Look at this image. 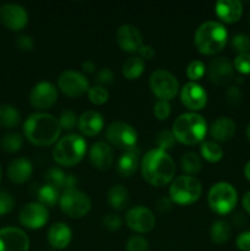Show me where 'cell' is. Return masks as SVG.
Wrapping results in <instances>:
<instances>
[{
  "instance_id": "83f0119b",
  "label": "cell",
  "mask_w": 250,
  "mask_h": 251,
  "mask_svg": "<svg viewBox=\"0 0 250 251\" xmlns=\"http://www.w3.org/2000/svg\"><path fill=\"white\" fill-rule=\"evenodd\" d=\"M108 202L114 210H124L129 203V191L122 184H115L108 191Z\"/></svg>"
},
{
  "instance_id": "f907efd6",
  "label": "cell",
  "mask_w": 250,
  "mask_h": 251,
  "mask_svg": "<svg viewBox=\"0 0 250 251\" xmlns=\"http://www.w3.org/2000/svg\"><path fill=\"white\" fill-rule=\"evenodd\" d=\"M139 53V56L142 59V60H150V59H152L154 56V49L152 48L151 46H149V44H146V46H144L142 44V47L140 48V50L137 51Z\"/></svg>"
},
{
  "instance_id": "3957f363",
  "label": "cell",
  "mask_w": 250,
  "mask_h": 251,
  "mask_svg": "<svg viewBox=\"0 0 250 251\" xmlns=\"http://www.w3.org/2000/svg\"><path fill=\"white\" fill-rule=\"evenodd\" d=\"M228 41L227 28L221 22L206 21L201 24L194 34V44L199 53L213 55L222 50Z\"/></svg>"
},
{
  "instance_id": "e575fe53",
  "label": "cell",
  "mask_w": 250,
  "mask_h": 251,
  "mask_svg": "<svg viewBox=\"0 0 250 251\" xmlns=\"http://www.w3.org/2000/svg\"><path fill=\"white\" fill-rule=\"evenodd\" d=\"M0 146L6 152H17L22 147V137L16 132H9L4 135L0 141Z\"/></svg>"
},
{
  "instance_id": "44dd1931",
  "label": "cell",
  "mask_w": 250,
  "mask_h": 251,
  "mask_svg": "<svg viewBox=\"0 0 250 251\" xmlns=\"http://www.w3.org/2000/svg\"><path fill=\"white\" fill-rule=\"evenodd\" d=\"M103 126H104L103 117L96 110H87L78 118L77 127L81 134L85 136H96L102 131Z\"/></svg>"
},
{
  "instance_id": "681fc988",
  "label": "cell",
  "mask_w": 250,
  "mask_h": 251,
  "mask_svg": "<svg viewBox=\"0 0 250 251\" xmlns=\"http://www.w3.org/2000/svg\"><path fill=\"white\" fill-rule=\"evenodd\" d=\"M237 248L242 251H250V230L240 233L235 240Z\"/></svg>"
},
{
  "instance_id": "4316f807",
  "label": "cell",
  "mask_w": 250,
  "mask_h": 251,
  "mask_svg": "<svg viewBox=\"0 0 250 251\" xmlns=\"http://www.w3.org/2000/svg\"><path fill=\"white\" fill-rule=\"evenodd\" d=\"M46 180L49 185H53L58 190L64 191L75 189L76 184H77L75 176L71 174H66L65 172L56 167H51L46 172Z\"/></svg>"
},
{
  "instance_id": "d6986e66",
  "label": "cell",
  "mask_w": 250,
  "mask_h": 251,
  "mask_svg": "<svg viewBox=\"0 0 250 251\" xmlns=\"http://www.w3.org/2000/svg\"><path fill=\"white\" fill-rule=\"evenodd\" d=\"M115 39L120 48L127 53H137L142 47V36L132 25H123L115 33Z\"/></svg>"
},
{
  "instance_id": "9f6ffc18",
  "label": "cell",
  "mask_w": 250,
  "mask_h": 251,
  "mask_svg": "<svg viewBox=\"0 0 250 251\" xmlns=\"http://www.w3.org/2000/svg\"><path fill=\"white\" fill-rule=\"evenodd\" d=\"M245 135H247V139L250 141V124L247 126V130H245Z\"/></svg>"
},
{
  "instance_id": "bcb514c9",
  "label": "cell",
  "mask_w": 250,
  "mask_h": 251,
  "mask_svg": "<svg viewBox=\"0 0 250 251\" xmlns=\"http://www.w3.org/2000/svg\"><path fill=\"white\" fill-rule=\"evenodd\" d=\"M103 226L109 230H118L122 227V218L114 213H109L103 218Z\"/></svg>"
},
{
  "instance_id": "7bdbcfd3",
  "label": "cell",
  "mask_w": 250,
  "mask_h": 251,
  "mask_svg": "<svg viewBox=\"0 0 250 251\" xmlns=\"http://www.w3.org/2000/svg\"><path fill=\"white\" fill-rule=\"evenodd\" d=\"M225 100L230 107L235 108L240 105L243 100V92L239 88V86H230L227 91H225Z\"/></svg>"
},
{
  "instance_id": "4fadbf2b",
  "label": "cell",
  "mask_w": 250,
  "mask_h": 251,
  "mask_svg": "<svg viewBox=\"0 0 250 251\" xmlns=\"http://www.w3.org/2000/svg\"><path fill=\"white\" fill-rule=\"evenodd\" d=\"M58 100V90L48 81L38 82L29 93V103L38 110H47L53 107Z\"/></svg>"
},
{
  "instance_id": "277c9868",
  "label": "cell",
  "mask_w": 250,
  "mask_h": 251,
  "mask_svg": "<svg viewBox=\"0 0 250 251\" xmlns=\"http://www.w3.org/2000/svg\"><path fill=\"white\" fill-rule=\"evenodd\" d=\"M172 132L176 141L186 146H191L205 139L207 134V123L202 115L198 113H184L173 123Z\"/></svg>"
},
{
  "instance_id": "8992f818",
  "label": "cell",
  "mask_w": 250,
  "mask_h": 251,
  "mask_svg": "<svg viewBox=\"0 0 250 251\" xmlns=\"http://www.w3.org/2000/svg\"><path fill=\"white\" fill-rule=\"evenodd\" d=\"M202 193L201 183L193 176H180L173 179L169 188L172 202L186 206L196 202Z\"/></svg>"
},
{
  "instance_id": "ba28073f",
  "label": "cell",
  "mask_w": 250,
  "mask_h": 251,
  "mask_svg": "<svg viewBox=\"0 0 250 251\" xmlns=\"http://www.w3.org/2000/svg\"><path fill=\"white\" fill-rule=\"evenodd\" d=\"M61 211L71 218H81L87 215L91 210V199L87 194L77 189L63 191L59 199Z\"/></svg>"
},
{
  "instance_id": "7402d4cb",
  "label": "cell",
  "mask_w": 250,
  "mask_h": 251,
  "mask_svg": "<svg viewBox=\"0 0 250 251\" xmlns=\"http://www.w3.org/2000/svg\"><path fill=\"white\" fill-rule=\"evenodd\" d=\"M216 15L225 24H235L243 15V4L239 0H221L216 4Z\"/></svg>"
},
{
  "instance_id": "6f0895ef",
  "label": "cell",
  "mask_w": 250,
  "mask_h": 251,
  "mask_svg": "<svg viewBox=\"0 0 250 251\" xmlns=\"http://www.w3.org/2000/svg\"><path fill=\"white\" fill-rule=\"evenodd\" d=\"M248 22H249V26H250V10H249V15H248Z\"/></svg>"
},
{
  "instance_id": "1f68e13d",
  "label": "cell",
  "mask_w": 250,
  "mask_h": 251,
  "mask_svg": "<svg viewBox=\"0 0 250 251\" xmlns=\"http://www.w3.org/2000/svg\"><path fill=\"white\" fill-rule=\"evenodd\" d=\"M201 156L210 163H217L223 158V150L217 142L205 141L200 147Z\"/></svg>"
},
{
  "instance_id": "6da1fadb",
  "label": "cell",
  "mask_w": 250,
  "mask_h": 251,
  "mask_svg": "<svg viewBox=\"0 0 250 251\" xmlns=\"http://www.w3.org/2000/svg\"><path fill=\"white\" fill-rule=\"evenodd\" d=\"M142 178L152 186H164L173 181L175 163L173 158L162 150L153 149L147 152L140 163Z\"/></svg>"
},
{
  "instance_id": "f35d334b",
  "label": "cell",
  "mask_w": 250,
  "mask_h": 251,
  "mask_svg": "<svg viewBox=\"0 0 250 251\" xmlns=\"http://www.w3.org/2000/svg\"><path fill=\"white\" fill-rule=\"evenodd\" d=\"M206 71V66L202 61L200 60H193L189 63L188 68H186V76L191 82L200 80L203 76Z\"/></svg>"
},
{
  "instance_id": "ffe728a7",
  "label": "cell",
  "mask_w": 250,
  "mask_h": 251,
  "mask_svg": "<svg viewBox=\"0 0 250 251\" xmlns=\"http://www.w3.org/2000/svg\"><path fill=\"white\" fill-rule=\"evenodd\" d=\"M90 162L100 171L109 169L114 162V152L110 145L104 141L95 142L90 150Z\"/></svg>"
},
{
  "instance_id": "ac0fdd59",
  "label": "cell",
  "mask_w": 250,
  "mask_h": 251,
  "mask_svg": "<svg viewBox=\"0 0 250 251\" xmlns=\"http://www.w3.org/2000/svg\"><path fill=\"white\" fill-rule=\"evenodd\" d=\"M207 75L215 85H228L234 78V66L227 58H216L208 64Z\"/></svg>"
},
{
  "instance_id": "9a60e30c",
  "label": "cell",
  "mask_w": 250,
  "mask_h": 251,
  "mask_svg": "<svg viewBox=\"0 0 250 251\" xmlns=\"http://www.w3.org/2000/svg\"><path fill=\"white\" fill-rule=\"evenodd\" d=\"M29 239L26 233L16 227L0 229V251H28Z\"/></svg>"
},
{
  "instance_id": "8d00e7d4",
  "label": "cell",
  "mask_w": 250,
  "mask_h": 251,
  "mask_svg": "<svg viewBox=\"0 0 250 251\" xmlns=\"http://www.w3.org/2000/svg\"><path fill=\"white\" fill-rule=\"evenodd\" d=\"M230 46L238 54L250 53V37L244 33L235 34L230 41Z\"/></svg>"
},
{
  "instance_id": "52a82bcc",
  "label": "cell",
  "mask_w": 250,
  "mask_h": 251,
  "mask_svg": "<svg viewBox=\"0 0 250 251\" xmlns=\"http://www.w3.org/2000/svg\"><path fill=\"white\" fill-rule=\"evenodd\" d=\"M207 202L211 210L217 215H228L237 206L238 193L232 184L220 181L211 186L207 195Z\"/></svg>"
},
{
  "instance_id": "d6a6232c",
  "label": "cell",
  "mask_w": 250,
  "mask_h": 251,
  "mask_svg": "<svg viewBox=\"0 0 250 251\" xmlns=\"http://www.w3.org/2000/svg\"><path fill=\"white\" fill-rule=\"evenodd\" d=\"M38 200L39 203H42L46 207H53L56 202L60 199V195H59V190L56 188H54L53 185H49V184H46V185L41 186L38 189Z\"/></svg>"
},
{
  "instance_id": "db71d44e",
  "label": "cell",
  "mask_w": 250,
  "mask_h": 251,
  "mask_svg": "<svg viewBox=\"0 0 250 251\" xmlns=\"http://www.w3.org/2000/svg\"><path fill=\"white\" fill-rule=\"evenodd\" d=\"M242 205H243V208H244V210L250 215V190L247 191V193L244 194V196H243Z\"/></svg>"
},
{
  "instance_id": "f5cc1de1",
  "label": "cell",
  "mask_w": 250,
  "mask_h": 251,
  "mask_svg": "<svg viewBox=\"0 0 250 251\" xmlns=\"http://www.w3.org/2000/svg\"><path fill=\"white\" fill-rule=\"evenodd\" d=\"M82 70L85 71V73H88V74H92L96 71V64L93 63L92 60H86L82 63Z\"/></svg>"
},
{
  "instance_id": "603a6c76",
  "label": "cell",
  "mask_w": 250,
  "mask_h": 251,
  "mask_svg": "<svg viewBox=\"0 0 250 251\" xmlns=\"http://www.w3.org/2000/svg\"><path fill=\"white\" fill-rule=\"evenodd\" d=\"M73 238L70 227L64 222L54 223L48 230V243L56 250H63L69 247Z\"/></svg>"
},
{
  "instance_id": "ab89813d",
  "label": "cell",
  "mask_w": 250,
  "mask_h": 251,
  "mask_svg": "<svg viewBox=\"0 0 250 251\" xmlns=\"http://www.w3.org/2000/svg\"><path fill=\"white\" fill-rule=\"evenodd\" d=\"M58 120H59V124H60L61 130L64 129L70 131V130L75 129L76 127V125H77V122H78V118L73 110H64V112L60 114V117H59Z\"/></svg>"
},
{
  "instance_id": "cb8c5ba5",
  "label": "cell",
  "mask_w": 250,
  "mask_h": 251,
  "mask_svg": "<svg viewBox=\"0 0 250 251\" xmlns=\"http://www.w3.org/2000/svg\"><path fill=\"white\" fill-rule=\"evenodd\" d=\"M235 123L228 117L217 118L210 127V135L215 142H227L234 136Z\"/></svg>"
},
{
  "instance_id": "ee69618b",
  "label": "cell",
  "mask_w": 250,
  "mask_h": 251,
  "mask_svg": "<svg viewBox=\"0 0 250 251\" xmlns=\"http://www.w3.org/2000/svg\"><path fill=\"white\" fill-rule=\"evenodd\" d=\"M153 113L158 120H166L171 115V104L167 100H158L153 105Z\"/></svg>"
},
{
  "instance_id": "484cf974",
  "label": "cell",
  "mask_w": 250,
  "mask_h": 251,
  "mask_svg": "<svg viewBox=\"0 0 250 251\" xmlns=\"http://www.w3.org/2000/svg\"><path fill=\"white\" fill-rule=\"evenodd\" d=\"M32 172H33V167L29 159L24 158H16L9 164L7 168V176L11 181L15 184H24L31 178Z\"/></svg>"
},
{
  "instance_id": "d4e9b609",
  "label": "cell",
  "mask_w": 250,
  "mask_h": 251,
  "mask_svg": "<svg viewBox=\"0 0 250 251\" xmlns=\"http://www.w3.org/2000/svg\"><path fill=\"white\" fill-rule=\"evenodd\" d=\"M140 150L137 147L125 151L117 162V171L123 178H130L136 173L140 166Z\"/></svg>"
},
{
  "instance_id": "9c48e42d",
  "label": "cell",
  "mask_w": 250,
  "mask_h": 251,
  "mask_svg": "<svg viewBox=\"0 0 250 251\" xmlns=\"http://www.w3.org/2000/svg\"><path fill=\"white\" fill-rule=\"evenodd\" d=\"M105 137L112 146L129 151L137 144V132L130 124L124 122H114L105 130Z\"/></svg>"
},
{
  "instance_id": "f6af8a7d",
  "label": "cell",
  "mask_w": 250,
  "mask_h": 251,
  "mask_svg": "<svg viewBox=\"0 0 250 251\" xmlns=\"http://www.w3.org/2000/svg\"><path fill=\"white\" fill-rule=\"evenodd\" d=\"M15 199L9 193L0 191V216L9 213L14 208Z\"/></svg>"
},
{
  "instance_id": "816d5d0a",
  "label": "cell",
  "mask_w": 250,
  "mask_h": 251,
  "mask_svg": "<svg viewBox=\"0 0 250 251\" xmlns=\"http://www.w3.org/2000/svg\"><path fill=\"white\" fill-rule=\"evenodd\" d=\"M172 200L168 198H162L159 199L158 202H157V208H158L159 211H168L169 208L172 207Z\"/></svg>"
},
{
  "instance_id": "5bb4252c",
  "label": "cell",
  "mask_w": 250,
  "mask_h": 251,
  "mask_svg": "<svg viewBox=\"0 0 250 251\" xmlns=\"http://www.w3.org/2000/svg\"><path fill=\"white\" fill-rule=\"evenodd\" d=\"M49 212L46 206L39 202L26 203L20 210V222L28 229H39L48 222Z\"/></svg>"
},
{
  "instance_id": "7dc6e473",
  "label": "cell",
  "mask_w": 250,
  "mask_h": 251,
  "mask_svg": "<svg viewBox=\"0 0 250 251\" xmlns=\"http://www.w3.org/2000/svg\"><path fill=\"white\" fill-rule=\"evenodd\" d=\"M96 81L100 83V86L103 85H109L114 81V75H113L112 70L109 69H102L97 73V76H96Z\"/></svg>"
},
{
  "instance_id": "680465c9",
  "label": "cell",
  "mask_w": 250,
  "mask_h": 251,
  "mask_svg": "<svg viewBox=\"0 0 250 251\" xmlns=\"http://www.w3.org/2000/svg\"><path fill=\"white\" fill-rule=\"evenodd\" d=\"M0 179H1V168H0Z\"/></svg>"
},
{
  "instance_id": "5b68a950",
  "label": "cell",
  "mask_w": 250,
  "mask_h": 251,
  "mask_svg": "<svg viewBox=\"0 0 250 251\" xmlns=\"http://www.w3.org/2000/svg\"><path fill=\"white\" fill-rule=\"evenodd\" d=\"M87 144L81 135L69 134L56 141L53 147V159L64 167H73L82 161Z\"/></svg>"
},
{
  "instance_id": "8fae6325",
  "label": "cell",
  "mask_w": 250,
  "mask_h": 251,
  "mask_svg": "<svg viewBox=\"0 0 250 251\" xmlns=\"http://www.w3.org/2000/svg\"><path fill=\"white\" fill-rule=\"evenodd\" d=\"M58 87L68 97L77 98L90 90V83L83 74L76 70H65L59 75Z\"/></svg>"
},
{
  "instance_id": "e0dca14e",
  "label": "cell",
  "mask_w": 250,
  "mask_h": 251,
  "mask_svg": "<svg viewBox=\"0 0 250 251\" xmlns=\"http://www.w3.org/2000/svg\"><path fill=\"white\" fill-rule=\"evenodd\" d=\"M180 100L188 109L195 113L205 108L207 103V93L199 83L188 82L180 90Z\"/></svg>"
},
{
  "instance_id": "7c38bea8",
  "label": "cell",
  "mask_w": 250,
  "mask_h": 251,
  "mask_svg": "<svg viewBox=\"0 0 250 251\" xmlns=\"http://www.w3.org/2000/svg\"><path fill=\"white\" fill-rule=\"evenodd\" d=\"M126 226L136 233H149L156 226V217L150 208L145 206H135L127 211L125 216Z\"/></svg>"
},
{
  "instance_id": "74e56055",
  "label": "cell",
  "mask_w": 250,
  "mask_h": 251,
  "mask_svg": "<svg viewBox=\"0 0 250 251\" xmlns=\"http://www.w3.org/2000/svg\"><path fill=\"white\" fill-rule=\"evenodd\" d=\"M175 137H174L173 132L168 131V130H163V131L159 132L156 136V145L157 149L162 150V151L167 152L168 150L173 149L174 145H175Z\"/></svg>"
},
{
  "instance_id": "2e32d148",
  "label": "cell",
  "mask_w": 250,
  "mask_h": 251,
  "mask_svg": "<svg viewBox=\"0 0 250 251\" xmlns=\"http://www.w3.org/2000/svg\"><path fill=\"white\" fill-rule=\"evenodd\" d=\"M0 22L12 31H20L28 22L26 9L17 4H5L0 6Z\"/></svg>"
},
{
  "instance_id": "11a10c76",
  "label": "cell",
  "mask_w": 250,
  "mask_h": 251,
  "mask_svg": "<svg viewBox=\"0 0 250 251\" xmlns=\"http://www.w3.org/2000/svg\"><path fill=\"white\" fill-rule=\"evenodd\" d=\"M244 176L250 181V161L244 166Z\"/></svg>"
},
{
  "instance_id": "4dcf8cb0",
  "label": "cell",
  "mask_w": 250,
  "mask_h": 251,
  "mask_svg": "<svg viewBox=\"0 0 250 251\" xmlns=\"http://www.w3.org/2000/svg\"><path fill=\"white\" fill-rule=\"evenodd\" d=\"M21 122V114L15 107L9 104L0 105V126L5 129L16 127Z\"/></svg>"
},
{
  "instance_id": "b9f144b4",
  "label": "cell",
  "mask_w": 250,
  "mask_h": 251,
  "mask_svg": "<svg viewBox=\"0 0 250 251\" xmlns=\"http://www.w3.org/2000/svg\"><path fill=\"white\" fill-rule=\"evenodd\" d=\"M125 250L126 251H150L149 242L145 239L144 237L140 235H134L127 240L126 245H125Z\"/></svg>"
},
{
  "instance_id": "f546056e",
  "label": "cell",
  "mask_w": 250,
  "mask_h": 251,
  "mask_svg": "<svg viewBox=\"0 0 250 251\" xmlns=\"http://www.w3.org/2000/svg\"><path fill=\"white\" fill-rule=\"evenodd\" d=\"M232 228L230 225L225 220H218L212 223L210 228V237L215 244H225L230 238Z\"/></svg>"
},
{
  "instance_id": "60d3db41",
  "label": "cell",
  "mask_w": 250,
  "mask_h": 251,
  "mask_svg": "<svg viewBox=\"0 0 250 251\" xmlns=\"http://www.w3.org/2000/svg\"><path fill=\"white\" fill-rule=\"evenodd\" d=\"M233 66L242 75H250V53L238 54L234 59Z\"/></svg>"
},
{
  "instance_id": "d590c367",
  "label": "cell",
  "mask_w": 250,
  "mask_h": 251,
  "mask_svg": "<svg viewBox=\"0 0 250 251\" xmlns=\"http://www.w3.org/2000/svg\"><path fill=\"white\" fill-rule=\"evenodd\" d=\"M87 97L90 100V102L93 103V104L102 105L108 100L109 93H108V91L103 86L96 85L90 87V90L87 92Z\"/></svg>"
},
{
  "instance_id": "c3c4849f",
  "label": "cell",
  "mask_w": 250,
  "mask_h": 251,
  "mask_svg": "<svg viewBox=\"0 0 250 251\" xmlns=\"http://www.w3.org/2000/svg\"><path fill=\"white\" fill-rule=\"evenodd\" d=\"M16 46L21 51H31L33 49L34 42L31 37L24 34V36H20L16 39Z\"/></svg>"
},
{
  "instance_id": "f1b7e54d",
  "label": "cell",
  "mask_w": 250,
  "mask_h": 251,
  "mask_svg": "<svg viewBox=\"0 0 250 251\" xmlns=\"http://www.w3.org/2000/svg\"><path fill=\"white\" fill-rule=\"evenodd\" d=\"M145 70V60H142L139 55L131 56L124 61L122 66V74L127 80H136L142 75Z\"/></svg>"
},
{
  "instance_id": "836d02e7",
  "label": "cell",
  "mask_w": 250,
  "mask_h": 251,
  "mask_svg": "<svg viewBox=\"0 0 250 251\" xmlns=\"http://www.w3.org/2000/svg\"><path fill=\"white\" fill-rule=\"evenodd\" d=\"M202 168V164H201V159L195 152H186L183 157H181V169H183L185 173H188V176H194V174H198L199 172Z\"/></svg>"
},
{
  "instance_id": "7a4b0ae2",
  "label": "cell",
  "mask_w": 250,
  "mask_h": 251,
  "mask_svg": "<svg viewBox=\"0 0 250 251\" xmlns=\"http://www.w3.org/2000/svg\"><path fill=\"white\" fill-rule=\"evenodd\" d=\"M60 132L61 127L58 118L48 113H34L24 123V134L26 139L39 147L56 144Z\"/></svg>"
},
{
  "instance_id": "30bf717a",
  "label": "cell",
  "mask_w": 250,
  "mask_h": 251,
  "mask_svg": "<svg viewBox=\"0 0 250 251\" xmlns=\"http://www.w3.org/2000/svg\"><path fill=\"white\" fill-rule=\"evenodd\" d=\"M150 88L158 100L169 102L179 91V82L175 76L167 70H156L150 76Z\"/></svg>"
}]
</instances>
